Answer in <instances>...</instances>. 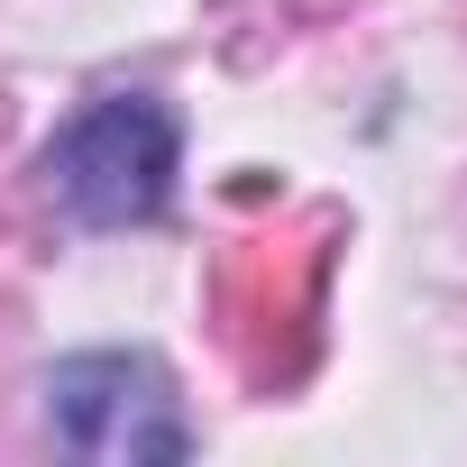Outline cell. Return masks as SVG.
I'll return each instance as SVG.
<instances>
[{"mask_svg":"<svg viewBox=\"0 0 467 467\" xmlns=\"http://www.w3.org/2000/svg\"><path fill=\"white\" fill-rule=\"evenodd\" d=\"M174 110L147 101V92H110L92 101L56 156H47V183L65 202L74 229H129V220H156L165 192H174Z\"/></svg>","mask_w":467,"mask_h":467,"instance_id":"obj_1","label":"cell"},{"mask_svg":"<svg viewBox=\"0 0 467 467\" xmlns=\"http://www.w3.org/2000/svg\"><path fill=\"white\" fill-rule=\"evenodd\" d=\"M47 412H56V440L74 458H183L192 431L174 412V385L147 367V358H65L47 376Z\"/></svg>","mask_w":467,"mask_h":467,"instance_id":"obj_2","label":"cell"}]
</instances>
